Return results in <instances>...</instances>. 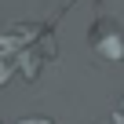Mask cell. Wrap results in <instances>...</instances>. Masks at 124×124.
<instances>
[{
	"mask_svg": "<svg viewBox=\"0 0 124 124\" xmlns=\"http://www.w3.org/2000/svg\"><path fill=\"white\" fill-rule=\"evenodd\" d=\"M88 44L99 58L106 62H120L124 58V33H120V22L113 18H95L91 33H88Z\"/></svg>",
	"mask_w": 124,
	"mask_h": 124,
	"instance_id": "obj_2",
	"label": "cell"
},
{
	"mask_svg": "<svg viewBox=\"0 0 124 124\" xmlns=\"http://www.w3.org/2000/svg\"><path fill=\"white\" fill-rule=\"evenodd\" d=\"M113 124H124V99H120V109H117V117H113Z\"/></svg>",
	"mask_w": 124,
	"mask_h": 124,
	"instance_id": "obj_4",
	"label": "cell"
},
{
	"mask_svg": "<svg viewBox=\"0 0 124 124\" xmlns=\"http://www.w3.org/2000/svg\"><path fill=\"white\" fill-rule=\"evenodd\" d=\"M58 55L55 33L47 22H18L0 37V88L11 77L37 80L40 70Z\"/></svg>",
	"mask_w": 124,
	"mask_h": 124,
	"instance_id": "obj_1",
	"label": "cell"
},
{
	"mask_svg": "<svg viewBox=\"0 0 124 124\" xmlns=\"http://www.w3.org/2000/svg\"><path fill=\"white\" fill-rule=\"evenodd\" d=\"M15 124H51V120H44V117H22V120H15Z\"/></svg>",
	"mask_w": 124,
	"mask_h": 124,
	"instance_id": "obj_3",
	"label": "cell"
}]
</instances>
